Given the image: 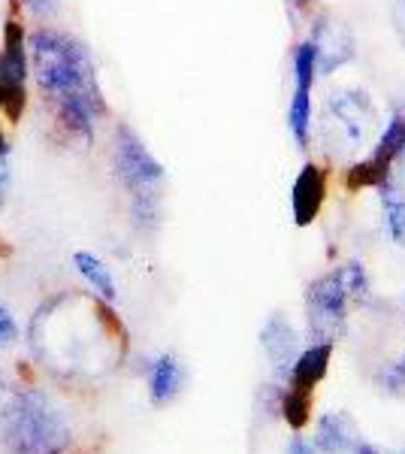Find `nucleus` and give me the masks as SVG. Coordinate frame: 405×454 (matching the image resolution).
Wrapping results in <instances>:
<instances>
[{
    "instance_id": "obj_4",
    "label": "nucleus",
    "mask_w": 405,
    "mask_h": 454,
    "mask_svg": "<svg viewBox=\"0 0 405 454\" xmlns=\"http://www.w3.org/2000/svg\"><path fill=\"white\" fill-rule=\"evenodd\" d=\"M113 170L121 188L130 194L136 227L152 231L160 218V185L167 179V170L130 124H119L113 134Z\"/></svg>"
},
{
    "instance_id": "obj_5",
    "label": "nucleus",
    "mask_w": 405,
    "mask_h": 454,
    "mask_svg": "<svg viewBox=\"0 0 405 454\" xmlns=\"http://www.w3.org/2000/svg\"><path fill=\"white\" fill-rule=\"evenodd\" d=\"M348 294L339 282L336 270L327 276H318L306 288V315H308V333L315 342H336L345 333L348 321Z\"/></svg>"
},
{
    "instance_id": "obj_18",
    "label": "nucleus",
    "mask_w": 405,
    "mask_h": 454,
    "mask_svg": "<svg viewBox=\"0 0 405 454\" xmlns=\"http://www.w3.org/2000/svg\"><path fill=\"white\" fill-rule=\"evenodd\" d=\"M282 415L291 430H303L308 419H312V394H300V391H287L282 400Z\"/></svg>"
},
{
    "instance_id": "obj_16",
    "label": "nucleus",
    "mask_w": 405,
    "mask_h": 454,
    "mask_svg": "<svg viewBox=\"0 0 405 454\" xmlns=\"http://www.w3.org/2000/svg\"><path fill=\"white\" fill-rule=\"evenodd\" d=\"M381 192V209H385V224L387 233L396 246H405V194L400 185H393L390 179H385L378 185Z\"/></svg>"
},
{
    "instance_id": "obj_8",
    "label": "nucleus",
    "mask_w": 405,
    "mask_h": 454,
    "mask_svg": "<svg viewBox=\"0 0 405 454\" xmlns=\"http://www.w3.org/2000/svg\"><path fill=\"white\" fill-rule=\"evenodd\" d=\"M323 200H327V173L318 164H303V170L297 173L291 188V212H293V224L308 227L315 218L321 215Z\"/></svg>"
},
{
    "instance_id": "obj_2",
    "label": "nucleus",
    "mask_w": 405,
    "mask_h": 454,
    "mask_svg": "<svg viewBox=\"0 0 405 454\" xmlns=\"http://www.w3.org/2000/svg\"><path fill=\"white\" fill-rule=\"evenodd\" d=\"M27 58L49 113V137L64 149H91L97 121L109 115L91 49L79 36L43 25L27 34Z\"/></svg>"
},
{
    "instance_id": "obj_9",
    "label": "nucleus",
    "mask_w": 405,
    "mask_h": 454,
    "mask_svg": "<svg viewBox=\"0 0 405 454\" xmlns=\"http://www.w3.org/2000/svg\"><path fill=\"white\" fill-rule=\"evenodd\" d=\"M330 115L336 119L339 128L345 130L351 143H363L366 140V130L375 119V109L372 100L366 91L360 88H345V91H336L330 98Z\"/></svg>"
},
{
    "instance_id": "obj_6",
    "label": "nucleus",
    "mask_w": 405,
    "mask_h": 454,
    "mask_svg": "<svg viewBox=\"0 0 405 454\" xmlns=\"http://www.w3.org/2000/svg\"><path fill=\"white\" fill-rule=\"evenodd\" d=\"M402 152H405V115H396V119L381 130L378 145H375L372 155L357 160L354 167L345 170V185H348L351 192H357V188H378L381 182L390 179V167H393V160L400 158Z\"/></svg>"
},
{
    "instance_id": "obj_11",
    "label": "nucleus",
    "mask_w": 405,
    "mask_h": 454,
    "mask_svg": "<svg viewBox=\"0 0 405 454\" xmlns=\"http://www.w3.org/2000/svg\"><path fill=\"white\" fill-rule=\"evenodd\" d=\"M330 357H333V342H315V346L300 351L291 372H287V385H291V391L312 394L315 385L327 376Z\"/></svg>"
},
{
    "instance_id": "obj_13",
    "label": "nucleus",
    "mask_w": 405,
    "mask_h": 454,
    "mask_svg": "<svg viewBox=\"0 0 405 454\" xmlns=\"http://www.w3.org/2000/svg\"><path fill=\"white\" fill-rule=\"evenodd\" d=\"M312 43H315V52H318V73H333L354 58L351 34L345 27H333L330 21H321Z\"/></svg>"
},
{
    "instance_id": "obj_22",
    "label": "nucleus",
    "mask_w": 405,
    "mask_h": 454,
    "mask_svg": "<svg viewBox=\"0 0 405 454\" xmlns=\"http://www.w3.org/2000/svg\"><path fill=\"white\" fill-rule=\"evenodd\" d=\"M284 454H318V449H315L312 442H306V439L293 436V439H291V445H287V451H284Z\"/></svg>"
},
{
    "instance_id": "obj_17",
    "label": "nucleus",
    "mask_w": 405,
    "mask_h": 454,
    "mask_svg": "<svg viewBox=\"0 0 405 454\" xmlns=\"http://www.w3.org/2000/svg\"><path fill=\"white\" fill-rule=\"evenodd\" d=\"M336 276H339V282H342L351 306L370 300V276H366V267L360 261H348V263H342V267H336Z\"/></svg>"
},
{
    "instance_id": "obj_25",
    "label": "nucleus",
    "mask_w": 405,
    "mask_h": 454,
    "mask_svg": "<svg viewBox=\"0 0 405 454\" xmlns=\"http://www.w3.org/2000/svg\"><path fill=\"white\" fill-rule=\"evenodd\" d=\"M293 4H312V0H293Z\"/></svg>"
},
{
    "instance_id": "obj_14",
    "label": "nucleus",
    "mask_w": 405,
    "mask_h": 454,
    "mask_svg": "<svg viewBox=\"0 0 405 454\" xmlns=\"http://www.w3.org/2000/svg\"><path fill=\"white\" fill-rule=\"evenodd\" d=\"M312 445L323 454H348L357 445V430L345 412H327L318 421V436Z\"/></svg>"
},
{
    "instance_id": "obj_24",
    "label": "nucleus",
    "mask_w": 405,
    "mask_h": 454,
    "mask_svg": "<svg viewBox=\"0 0 405 454\" xmlns=\"http://www.w3.org/2000/svg\"><path fill=\"white\" fill-rule=\"evenodd\" d=\"M354 454H385V451H381L378 445H372V442H360V439H357Z\"/></svg>"
},
{
    "instance_id": "obj_19",
    "label": "nucleus",
    "mask_w": 405,
    "mask_h": 454,
    "mask_svg": "<svg viewBox=\"0 0 405 454\" xmlns=\"http://www.w3.org/2000/svg\"><path fill=\"white\" fill-rule=\"evenodd\" d=\"M381 385L390 397H405V355L387 364V370L381 372Z\"/></svg>"
},
{
    "instance_id": "obj_1",
    "label": "nucleus",
    "mask_w": 405,
    "mask_h": 454,
    "mask_svg": "<svg viewBox=\"0 0 405 454\" xmlns=\"http://www.w3.org/2000/svg\"><path fill=\"white\" fill-rule=\"evenodd\" d=\"M27 346L40 367L64 382L97 379L128 351V331L113 303L64 291L34 312L27 325Z\"/></svg>"
},
{
    "instance_id": "obj_21",
    "label": "nucleus",
    "mask_w": 405,
    "mask_h": 454,
    "mask_svg": "<svg viewBox=\"0 0 405 454\" xmlns=\"http://www.w3.org/2000/svg\"><path fill=\"white\" fill-rule=\"evenodd\" d=\"M19 4H21V10H27V12H34V16L46 19V16H55L58 6H61V0H19Z\"/></svg>"
},
{
    "instance_id": "obj_26",
    "label": "nucleus",
    "mask_w": 405,
    "mask_h": 454,
    "mask_svg": "<svg viewBox=\"0 0 405 454\" xmlns=\"http://www.w3.org/2000/svg\"><path fill=\"white\" fill-rule=\"evenodd\" d=\"M400 454H405V451H400Z\"/></svg>"
},
{
    "instance_id": "obj_15",
    "label": "nucleus",
    "mask_w": 405,
    "mask_h": 454,
    "mask_svg": "<svg viewBox=\"0 0 405 454\" xmlns=\"http://www.w3.org/2000/svg\"><path fill=\"white\" fill-rule=\"evenodd\" d=\"M73 267H76V273L82 276V282L91 288L94 297L106 300V303H115V297H119V285H115L113 270H109L97 254L94 252H73Z\"/></svg>"
},
{
    "instance_id": "obj_23",
    "label": "nucleus",
    "mask_w": 405,
    "mask_h": 454,
    "mask_svg": "<svg viewBox=\"0 0 405 454\" xmlns=\"http://www.w3.org/2000/svg\"><path fill=\"white\" fill-rule=\"evenodd\" d=\"M393 21H396V34H400V40H402V46H405V0H400V4H396Z\"/></svg>"
},
{
    "instance_id": "obj_20",
    "label": "nucleus",
    "mask_w": 405,
    "mask_h": 454,
    "mask_svg": "<svg viewBox=\"0 0 405 454\" xmlns=\"http://www.w3.org/2000/svg\"><path fill=\"white\" fill-rule=\"evenodd\" d=\"M16 336H19L16 318H12L10 309H4V306H0V348L12 346V342H16Z\"/></svg>"
},
{
    "instance_id": "obj_12",
    "label": "nucleus",
    "mask_w": 405,
    "mask_h": 454,
    "mask_svg": "<svg viewBox=\"0 0 405 454\" xmlns=\"http://www.w3.org/2000/svg\"><path fill=\"white\" fill-rule=\"evenodd\" d=\"M182 385H185V370H182V361L175 355H158L149 367V400L154 406H169L175 397H179Z\"/></svg>"
},
{
    "instance_id": "obj_10",
    "label": "nucleus",
    "mask_w": 405,
    "mask_h": 454,
    "mask_svg": "<svg viewBox=\"0 0 405 454\" xmlns=\"http://www.w3.org/2000/svg\"><path fill=\"white\" fill-rule=\"evenodd\" d=\"M261 346L267 351L276 376L287 379V372H291L293 361H297V355H300V340H297L293 325L282 312H276L267 318V325H263V331H261Z\"/></svg>"
},
{
    "instance_id": "obj_3",
    "label": "nucleus",
    "mask_w": 405,
    "mask_h": 454,
    "mask_svg": "<svg viewBox=\"0 0 405 454\" xmlns=\"http://www.w3.org/2000/svg\"><path fill=\"white\" fill-rule=\"evenodd\" d=\"M0 442L10 454H67L73 430L46 394L19 387L0 406Z\"/></svg>"
},
{
    "instance_id": "obj_7",
    "label": "nucleus",
    "mask_w": 405,
    "mask_h": 454,
    "mask_svg": "<svg viewBox=\"0 0 405 454\" xmlns=\"http://www.w3.org/2000/svg\"><path fill=\"white\" fill-rule=\"evenodd\" d=\"M318 76V52L315 43L303 40L293 52V100H291V134L300 149H308V130H312V82Z\"/></svg>"
}]
</instances>
